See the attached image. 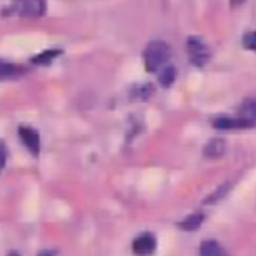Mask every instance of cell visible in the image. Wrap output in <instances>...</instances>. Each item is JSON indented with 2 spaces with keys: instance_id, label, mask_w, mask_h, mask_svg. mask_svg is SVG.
Segmentation results:
<instances>
[{
  "instance_id": "6da1fadb",
  "label": "cell",
  "mask_w": 256,
  "mask_h": 256,
  "mask_svg": "<svg viewBox=\"0 0 256 256\" xmlns=\"http://www.w3.org/2000/svg\"><path fill=\"white\" fill-rule=\"evenodd\" d=\"M170 57V46L162 40H156L152 42L147 48H145V70L147 72H160L166 61Z\"/></svg>"
},
{
  "instance_id": "7a4b0ae2",
  "label": "cell",
  "mask_w": 256,
  "mask_h": 256,
  "mask_svg": "<svg viewBox=\"0 0 256 256\" xmlns=\"http://www.w3.org/2000/svg\"><path fill=\"white\" fill-rule=\"evenodd\" d=\"M46 2L44 0H15L10 4L4 15H19V17H40L44 15Z\"/></svg>"
},
{
  "instance_id": "3957f363",
  "label": "cell",
  "mask_w": 256,
  "mask_h": 256,
  "mask_svg": "<svg viewBox=\"0 0 256 256\" xmlns=\"http://www.w3.org/2000/svg\"><path fill=\"white\" fill-rule=\"evenodd\" d=\"M187 57L194 66L202 68V66H206L208 59H210V48L206 46L204 40H200L198 36H191L187 40Z\"/></svg>"
},
{
  "instance_id": "277c9868",
  "label": "cell",
  "mask_w": 256,
  "mask_h": 256,
  "mask_svg": "<svg viewBox=\"0 0 256 256\" xmlns=\"http://www.w3.org/2000/svg\"><path fill=\"white\" fill-rule=\"evenodd\" d=\"M212 126L218 130H236V128H250L242 116H218L212 120Z\"/></svg>"
},
{
  "instance_id": "5b68a950",
  "label": "cell",
  "mask_w": 256,
  "mask_h": 256,
  "mask_svg": "<svg viewBox=\"0 0 256 256\" xmlns=\"http://www.w3.org/2000/svg\"><path fill=\"white\" fill-rule=\"evenodd\" d=\"M154 250H156V238L152 233H143V236H138L132 242V252L136 256H149Z\"/></svg>"
},
{
  "instance_id": "8992f818",
  "label": "cell",
  "mask_w": 256,
  "mask_h": 256,
  "mask_svg": "<svg viewBox=\"0 0 256 256\" xmlns=\"http://www.w3.org/2000/svg\"><path fill=\"white\" fill-rule=\"evenodd\" d=\"M19 138L26 143V147L30 149L32 154L38 156V152H40V136H38V132L34 130V128L21 126V128H19Z\"/></svg>"
},
{
  "instance_id": "52a82bcc",
  "label": "cell",
  "mask_w": 256,
  "mask_h": 256,
  "mask_svg": "<svg viewBox=\"0 0 256 256\" xmlns=\"http://www.w3.org/2000/svg\"><path fill=\"white\" fill-rule=\"evenodd\" d=\"M225 141L222 138H212V141L204 147V156L206 158H212V160H216V158H222L225 156Z\"/></svg>"
},
{
  "instance_id": "ba28073f",
  "label": "cell",
  "mask_w": 256,
  "mask_h": 256,
  "mask_svg": "<svg viewBox=\"0 0 256 256\" xmlns=\"http://www.w3.org/2000/svg\"><path fill=\"white\" fill-rule=\"evenodd\" d=\"M240 116L248 122V126H256V99H248L242 105Z\"/></svg>"
},
{
  "instance_id": "9c48e42d",
  "label": "cell",
  "mask_w": 256,
  "mask_h": 256,
  "mask_svg": "<svg viewBox=\"0 0 256 256\" xmlns=\"http://www.w3.org/2000/svg\"><path fill=\"white\" fill-rule=\"evenodd\" d=\"M19 74H24L19 66L15 63H6V61H0V80H6V78H15Z\"/></svg>"
},
{
  "instance_id": "30bf717a",
  "label": "cell",
  "mask_w": 256,
  "mask_h": 256,
  "mask_svg": "<svg viewBox=\"0 0 256 256\" xmlns=\"http://www.w3.org/2000/svg\"><path fill=\"white\" fill-rule=\"evenodd\" d=\"M200 256H225V252H222V248L218 246L216 242L208 240V242H204L200 246Z\"/></svg>"
},
{
  "instance_id": "8fae6325",
  "label": "cell",
  "mask_w": 256,
  "mask_h": 256,
  "mask_svg": "<svg viewBox=\"0 0 256 256\" xmlns=\"http://www.w3.org/2000/svg\"><path fill=\"white\" fill-rule=\"evenodd\" d=\"M174 78H176L174 66H164L162 70H160V84H162V86H172Z\"/></svg>"
},
{
  "instance_id": "7c38bea8",
  "label": "cell",
  "mask_w": 256,
  "mask_h": 256,
  "mask_svg": "<svg viewBox=\"0 0 256 256\" xmlns=\"http://www.w3.org/2000/svg\"><path fill=\"white\" fill-rule=\"evenodd\" d=\"M59 55H61V50L50 48V50H44L42 55H36L34 59H32V63H36V66H46V63H50L52 59H57Z\"/></svg>"
},
{
  "instance_id": "4fadbf2b",
  "label": "cell",
  "mask_w": 256,
  "mask_h": 256,
  "mask_svg": "<svg viewBox=\"0 0 256 256\" xmlns=\"http://www.w3.org/2000/svg\"><path fill=\"white\" fill-rule=\"evenodd\" d=\"M202 220H204V214H191V216H187L183 222H180V229H185V231H196V229L202 225Z\"/></svg>"
},
{
  "instance_id": "5bb4252c",
  "label": "cell",
  "mask_w": 256,
  "mask_h": 256,
  "mask_svg": "<svg viewBox=\"0 0 256 256\" xmlns=\"http://www.w3.org/2000/svg\"><path fill=\"white\" fill-rule=\"evenodd\" d=\"M244 46L248 50H256V32H250V34L244 36Z\"/></svg>"
},
{
  "instance_id": "9a60e30c",
  "label": "cell",
  "mask_w": 256,
  "mask_h": 256,
  "mask_svg": "<svg viewBox=\"0 0 256 256\" xmlns=\"http://www.w3.org/2000/svg\"><path fill=\"white\" fill-rule=\"evenodd\" d=\"M4 162H6V147H4L2 143H0V170H2Z\"/></svg>"
},
{
  "instance_id": "2e32d148",
  "label": "cell",
  "mask_w": 256,
  "mask_h": 256,
  "mask_svg": "<svg viewBox=\"0 0 256 256\" xmlns=\"http://www.w3.org/2000/svg\"><path fill=\"white\" fill-rule=\"evenodd\" d=\"M40 256H57V252H55V250H48V252H44V254H40Z\"/></svg>"
}]
</instances>
